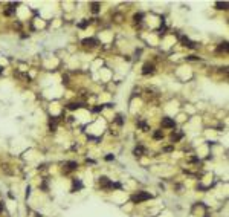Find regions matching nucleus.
Here are the masks:
<instances>
[{"instance_id": "1", "label": "nucleus", "mask_w": 229, "mask_h": 217, "mask_svg": "<svg viewBox=\"0 0 229 217\" xmlns=\"http://www.w3.org/2000/svg\"><path fill=\"white\" fill-rule=\"evenodd\" d=\"M153 196L150 193H147V191H138L136 194L131 196V202L134 203H139V202H144V200H150Z\"/></svg>"}, {"instance_id": "2", "label": "nucleus", "mask_w": 229, "mask_h": 217, "mask_svg": "<svg viewBox=\"0 0 229 217\" xmlns=\"http://www.w3.org/2000/svg\"><path fill=\"white\" fill-rule=\"evenodd\" d=\"M162 127H165V129H174L176 127V121H173L171 118H162Z\"/></svg>"}, {"instance_id": "3", "label": "nucleus", "mask_w": 229, "mask_h": 217, "mask_svg": "<svg viewBox=\"0 0 229 217\" xmlns=\"http://www.w3.org/2000/svg\"><path fill=\"white\" fill-rule=\"evenodd\" d=\"M99 185H101L102 188H113V182H110L109 177H105V176L99 177Z\"/></svg>"}, {"instance_id": "4", "label": "nucleus", "mask_w": 229, "mask_h": 217, "mask_svg": "<svg viewBox=\"0 0 229 217\" xmlns=\"http://www.w3.org/2000/svg\"><path fill=\"white\" fill-rule=\"evenodd\" d=\"M76 167H78V164H76V162H73V161H70V162H66V168H64V173H70V171L76 170Z\"/></svg>"}, {"instance_id": "5", "label": "nucleus", "mask_w": 229, "mask_h": 217, "mask_svg": "<svg viewBox=\"0 0 229 217\" xmlns=\"http://www.w3.org/2000/svg\"><path fill=\"white\" fill-rule=\"evenodd\" d=\"M153 72H154V64H150V63H147V64H144V67H142V73H144V75L153 73Z\"/></svg>"}, {"instance_id": "6", "label": "nucleus", "mask_w": 229, "mask_h": 217, "mask_svg": "<svg viewBox=\"0 0 229 217\" xmlns=\"http://www.w3.org/2000/svg\"><path fill=\"white\" fill-rule=\"evenodd\" d=\"M81 43H83V46H87V47H89V46L93 47V46H96V44H98V41L95 40V38H84Z\"/></svg>"}, {"instance_id": "7", "label": "nucleus", "mask_w": 229, "mask_h": 217, "mask_svg": "<svg viewBox=\"0 0 229 217\" xmlns=\"http://www.w3.org/2000/svg\"><path fill=\"white\" fill-rule=\"evenodd\" d=\"M182 43H183V46H186V47H191V49H194V47H196V43H194V41H191L188 37H182Z\"/></svg>"}, {"instance_id": "8", "label": "nucleus", "mask_w": 229, "mask_h": 217, "mask_svg": "<svg viewBox=\"0 0 229 217\" xmlns=\"http://www.w3.org/2000/svg\"><path fill=\"white\" fill-rule=\"evenodd\" d=\"M144 153H145V148H144L142 145H139V147H136V148H134V150H133V155H134V156H136V158L142 156V155H144Z\"/></svg>"}, {"instance_id": "9", "label": "nucleus", "mask_w": 229, "mask_h": 217, "mask_svg": "<svg viewBox=\"0 0 229 217\" xmlns=\"http://www.w3.org/2000/svg\"><path fill=\"white\" fill-rule=\"evenodd\" d=\"M79 107H83V104H79V103H70L69 106H67L69 110H75V109H79Z\"/></svg>"}, {"instance_id": "10", "label": "nucleus", "mask_w": 229, "mask_h": 217, "mask_svg": "<svg viewBox=\"0 0 229 217\" xmlns=\"http://www.w3.org/2000/svg\"><path fill=\"white\" fill-rule=\"evenodd\" d=\"M215 6H217V9H228V2H217Z\"/></svg>"}, {"instance_id": "11", "label": "nucleus", "mask_w": 229, "mask_h": 217, "mask_svg": "<svg viewBox=\"0 0 229 217\" xmlns=\"http://www.w3.org/2000/svg\"><path fill=\"white\" fill-rule=\"evenodd\" d=\"M83 187V184L79 182V181H76V179H73V188H72V191H76V190H79Z\"/></svg>"}, {"instance_id": "12", "label": "nucleus", "mask_w": 229, "mask_h": 217, "mask_svg": "<svg viewBox=\"0 0 229 217\" xmlns=\"http://www.w3.org/2000/svg\"><path fill=\"white\" fill-rule=\"evenodd\" d=\"M223 50H225V52L228 50V43H226V41H225V43H222V44L217 47V52H223Z\"/></svg>"}, {"instance_id": "13", "label": "nucleus", "mask_w": 229, "mask_h": 217, "mask_svg": "<svg viewBox=\"0 0 229 217\" xmlns=\"http://www.w3.org/2000/svg\"><path fill=\"white\" fill-rule=\"evenodd\" d=\"M182 136H183L182 133H173V135H171V139H173V142H176V141H179V139H180Z\"/></svg>"}, {"instance_id": "14", "label": "nucleus", "mask_w": 229, "mask_h": 217, "mask_svg": "<svg viewBox=\"0 0 229 217\" xmlns=\"http://www.w3.org/2000/svg\"><path fill=\"white\" fill-rule=\"evenodd\" d=\"M153 138H154V139H162V138H164V133L160 132V130H157V132L153 133Z\"/></svg>"}, {"instance_id": "15", "label": "nucleus", "mask_w": 229, "mask_h": 217, "mask_svg": "<svg viewBox=\"0 0 229 217\" xmlns=\"http://www.w3.org/2000/svg\"><path fill=\"white\" fill-rule=\"evenodd\" d=\"M90 6H92V11L95 12V14H98V11H99V3H95V2H93Z\"/></svg>"}, {"instance_id": "16", "label": "nucleus", "mask_w": 229, "mask_h": 217, "mask_svg": "<svg viewBox=\"0 0 229 217\" xmlns=\"http://www.w3.org/2000/svg\"><path fill=\"white\" fill-rule=\"evenodd\" d=\"M115 121H116V124H119V125H122V122H124V119H122V116H121V115H118Z\"/></svg>"}, {"instance_id": "17", "label": "nucleus", "mask_w": 229, "mask_h": 217, "mask_svg": "<svg viewBox=\"0 0 229 217\" xmlns=\"http://www.w3.org/2000/svg\"><path fill=\"white\" fill-rule=\"evenodd\" d=\"M134 21H136V23L142 21V14H136V16H134Z\"/></svg>"}, {"instance_id": "18", "label": "nucleus", "mask_w": 229, "mask_h": 217, "mask_svg": "<svg viewBox=\"0 0 229 217\" xmlns=\"http://www.w3.org/2000/svg\"><path fill=\"white\" fill-rule=\"evenodd\" d=\"M87 24H89V20H84L83 23H79V24H78V26H79V28H86V26H87Z\"/></svg>"}, {"instance_id": "19", "label": "nucleus", "mask_w": 229, "mask_h": 217, "mask_svg": "<svg viewBox=\"0 0 229 217\" xmlns=\"http://www.w3.org/2000/svg\"><path fill=\"white\" fill-rule=\"evenodd\" d=\"M139 127H142V129H144L145 132L148 130V127H147V124H144V122H139Z\"/></svg>"}, {"instance_id": "20", "label": "nucleus", "mask_w": 229, "mask_h": 217, "mask_svg": "<svg viewBox=\"0 0 229 217\" xmlns=\"http://www.w3.org/2000/svg\"><path fill=\"white\" fill-rule=\"evenodd\" d=\"M112 159H115V156H113V155H109V156H105V161H112Z\"/></svg>"}, {"instance_id": "21", "label": "nucleus", "mask_w": 229, "mask_h": 217, "mask_svg": "<svg viewBox=\"0 0 229 217\" xmlns=\"http://www.w3.org/2000/svg\"><path fill=\"white\" fill-rule=\"evenodd\" d=\"M188 60H199V57H196V55H190V57H188Z\"/></svg>"}, {"instance_id": "22", "label": "nucleus", "mask_w": 229, "mask_h": 217, "mask_svg": "<svg viewBox=\"0 0 229 217\" xmlns=\"http://www.w3.org/2000/svg\"><path fill=\"white\" fill-rule=\"evenodd\" d=\"M165 151H173V147H165Z\"/></svg>"}]
</instances>
